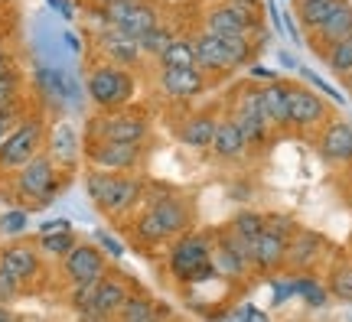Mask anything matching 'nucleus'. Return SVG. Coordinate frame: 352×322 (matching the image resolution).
<instances>
[{
    "label": "nucleus",
    "instance_id": "f257e3e1",
    "mask_svg": "<svg viewBox=\"0 0 352 322\" xmlns=\"http://www.w3.org/2000/svg\"><path fill=\"white\" fill-rule=\"evenodd\" d=\"M144 192H147V186L131 173H101V170H91L85 176V196L91 198L95 209L111 215V218H121L131 209H138L144 202Z\"/></svg>",
    "mask_w": 352,
    "mask_h": 322
},
{
    "label": "nucleus",
    "instance_id": "f03ea898",
    "mask_svg": "<svg viewBox=\"0 0 352 322\" xmlns=\"http://www.w3.org/2000/svg\"><path fill=\"white\" fill-rule=\"evenodd\" d=\"M166 267H170L176 284L196 286L212 280L215 267H212V241H209V235L186 231V235L173 238V248L166 254Z\"/></svg>",
    "mask_w": 352,
    "mask_h": 322
},
{
    "label": "nucleus",
    "instance_id": "7ed1b4c3",
    "mask_svg": "<svg viewBox=\"0 0 352 322\" xmlns=\"http://www.w3.org/2000/svg\"><path fill=\"white\" fill-rule=\"evenodd\" d=\"M134 75L127 69H118V65H98L95 72L88 75L85 82V95L88 101L101 108V111H121L127 101L134 98Z\"/></svg>",
    "mask_w": 352,
    "mask_h": 322
},
{
    "label": "nucleus",
    "instance_id": "20e7f679",
    "mask_svg": "<svg viewBox=\"0 0 352 322\" xmlns=\"http://www.w3.org/2000/svg\"><path fill=\"white\" fill-rule=\"evenodd\" d=\"M16 196L23 198L30 209H43V205H50L56 192H59V170H56V163L50 160V153H39L33 160L26 163L23 170H16Z\"/></svg>",
    "mask_w": 352,
    "mask_h": 322
},
{
    "label": "nucleus",
    "instance_id": "39448f33",
    "mask_svg": "<svg viewBox=\"0 0 352 322\" xmlns=\"http://www.w3.org/2000/svg\"><path fill=\"white\" fill-rule=\"evenodd\" d=\"M43 143H46V124H43L39 117H23V121L7 134L3 147H0V173L23 170L33 157H39Z\"/></svg>",
    "mask_w": 352,
    "mask_h": 322
},
{
    "label": "nucleus",
    "instance_id": "423d86ee",
    "mask_svg": "<svg viewBox=\"0 0 352 322\" xmlns=\"http://www.w3.org/2000/svg\"><path fill=\"white\" fill-rule=\"evenodd\" d=\"M151 124L144 114L134 111H108L88 124V140H108V143H144Z\"/></svg>",
    "mask_w": 352,
    "mask_h": 322
},
{
    "label": "nucleus",
    "instance_id": "0eeeda50",
    "mask_svg": "<svg viewBox=\"0 0 352 322\" xmlns=\"http://www.w3.org/2000/svg\"><path fill=\"white\" fill-rule=\"evenodd\" d=\"M101 13H104V26H114L134 39L151 33L153 26H160V13L147 0H111L101 7Z\"/></svg>",
    "mask_w": 352,
    "mask_h": 322
},
{
    "label": "nucleus",
    "instance_id": "6e6552de",
    "mask_svg": "<svg viewBox=\"0 0 352 322\" xmlns=\"http://www.w3.org/2000/svg\"><path fill=\"white\" fill-rule=\"evenodd\" d=\"M232 121H235V127L241 130V137H245V143H248V150L252 147H264L267 143V134H271V124H267V117H264V104H261V88H241L239 98H235V108H232V114H228Z\"/></svg>",
    "mask_w": 352,
    "mask_h": 322
},
{
    "label": "nucleus",
    "instance_id": "1a4fd4ad",
    "mask_svg": "<svg viewBox=\"0 0 352 322\" xmlns=\"http://www.w3.org/2000/svg\"><path fill=\"white\" fill-rule=\"evenodd\" d=\"M144 198H147L144 211L160 225V231L166 235V241L186 235L189 228H192V205H189L183 196L164 189V192H153V196H144Z\"/></svg>",
    "mask_w": 352,
    "mask_h": 322
},
{
    "label": "nucleus",
    "instance_id": "9d476101",
    "mask_svg": "<svg viewBox=\"0 0 352 322\" xmlns=\"http://www.w3.org/2000/svg\"><path fill=\"white\" fill-rule=\"evenodd\" d=\"M287 117L297 130H316L329 121V104L307 85H287Z\"/></svg>",
    "mask_w": 352,
    "mask_h": 322
},
{
    "label": "nucleus",
    "instance_id": "9b49d317",
    "mask_svg": "<svg viewBox=\"0 0 352 322\" xmlns=\"http://www.w3.org/2000/svg\"><path fill=\"white\" fill-rule=\"evenodd\" d=\"M144 157V143H108V140H88L85 160L101 173H131Z\"/></svg>",
    "mask_w": 352,
    "mask_h": 322
},
{
    "label": "nucleus",
    "instance_id": "f8f14e48",
    "mask_svg": "<svg viewBox=\"0 0 352 322\" xmlns=\"http://www.w3.org/2000/svg\"><path fill=\"white\" fill-rule=\"evenodd\" d=\"M63 271L72 280V286H85V284H98L101 277H108V260L95 244L78 241L76 248L63 257Z\"/></svg>",
    "mask_w": 352,
    "mask_h": 322
},
{
    "label": "nucleus",
    "instance_id": "ddd939ff",
    "mask_svg": "<svg viewBox=\"0 0 352 322\" xmlns=\"http://www.w3.org/2000/svg\"><path fill=\"white\" fill-rule=\"evenodd\" d=\"M212 267L222 280H245L252 271V244H241L222 231L219 241H212Z\"/></svg>",
    "mask_w": 352,
    "mask_h": 322
},
{
    "label": "nucleus",
    "instance_id": "4468645a",
    "mask_svg": "<svg viewBox=\"0 0 352 322\" xmlns=\"http://www.w3.org/2000/svg\"><path fill=\"white\" fill-rule=\"evenodd\" d=\"M131 297V290L121 277H101L98 280V290H95V299H91V306L82 312V319L85 322H108L114 319L121 306L127 303Z\"/></svg>",
    "mask_w": 352,
    "mask_h": 322
},
{
    "label": "nucleus",
    "instance_id": "2eb2a0df",
    "mask_svg": "<svg viewBox=\"0 0 352 322\" xmlns=\"http://www.w3.org/2000/svg\"><path fill=\"white\" fill-rule=\"evenodd\" d=\"M320 157L333 166H349L352 163V124L349 121H327L316 134Z\"/></svg>",
    "mask_w": 352,
    "mask_h": 322
},
{
    "label": "nucleus",
    "instance_id": "dca6fc26",
    "mask_svg": "<svg viewBox=\"0 0 352 322\" xmlns=\"http://www.w3.org/2000/svg\"><path fill=\"white\" fill-rule=\"evenodd\" d=\"M254 30V13L232 7V3H215L206 13V33L212 36H252Z\"/></svg>",
    "mask_w": 352,
    "mask_h": 322
},
{
    "label": "nucleus",
    "instance_id": "f3484780",
    "mask_svg": "<svg viewBox=\"0 0 352 322\" xmlns=\"http://www.w3.org/2000/svg\"><path fill=\"white\" fill-rule=\"evenodd\" d=\"M46 150H50L52 163H59V166H65V170H72V166L82 160L85 143H82V137H78V130H76L72 121H59V124L50 130V137H46Z\"/></svg>",
    "mask_w": 352,
    "mask_h": 322
},
{
    "label": "nucleus",
    "instance_id": "a211bd4d",
    "mask_svg": "<svg viewBox=\"0 0 352 322\" xmlns=\"http://www.w3.org/2000/svg\"><path fill=\"white\" fill-rule=\"evenodd\" d=\"M323 251H327V241L316 235V231H307V228H297V235L290 238L287 244V260H284V267L290 273H300V271H314L316 260L323 257Z\"/></svg>",
    "mask_w": 352,
    "mask_h": 322
},
{
    "label": "nucleus",
    "instance_id": "6ab92c4d",
    "mask_svg": "<svg viewBox=\"0 0 352 322\" xmlns=\"http://www.w3.org/2000/svg\"><path fill=\"white\" fill-rule=\"evenodd\" d=\"M160 91L170 101L199 98L206 91V72H199V69H160Z\"/></svg>",
    "mask_w": 352,
    "mask_h": 322
},
{
    "label": "nucleus",
    "instance_id": "aec40b11",
    "mask_svg": "<svg viewBox=\"0 0 352 322\" xmlns=\"http://www.w3.org/2000/svg\"><path fill=\"white\" fill-rule=\"evenodd\" d=\"M287 244L290 238L264 228L261 235L252 241V267L254 271H280L284 260H287Z\"/></svg>",
    "mask_w": 352,
    "mask_h": 322
},
{
    "label": "nucleus",
    "instance_id": "412c9836",
    "mask_svg": "<svg viewBox=\"0 0 352 322\" xmlns=\"http://www.w3.org/2000/svg\"><path fill=\"white\" fill-rule=\"evenodd\" d=\"M101 49H104V56L111 59V65H118V69H127L131 72V65L140 62V43L134 36H127V33H121V30H114V26H104L101 30Z\"/></svg>",
    "mask_w": 352,
    "mask_h": 322
},
{
    "label": "nucleus",
    "instance_id": "4be33fe9",
    "mask_svg": "<svg viewBox=\"0 0 352 322\" xmlns=\"http://www.w3.org/2000/svg\"><path fill=\"white\" fill-rule=\"evenodd\" d=\"M0 271L10 273L16 284L23 286L26 280H33L39 273V251L30 244H13V248L0 251Z\"/></svg>",
    "mask_w": 352,
    "mask_h": 322
},
{
    "label": "nucleus",
    "instance_id": "5701e85b",
    "mask_svg": "<svg viewBox=\"0 0 352 322\" xmlns=\"http://www.w3.org/2000/svg\"><path fill=\"white\" fill-rule=\"evenodd\" d=\"M209 150H212L222 163H235V160H241V157L248 153V143H245L241 130L235 127V121H232V117H222V121L215 124L212 147H209Z\"/></svg>",
    "mask_w": 352,
    "mask_h": 322
},
{
    "label": "nucleus",
    "instance_id": "b1692460",
    "mask_svg": "<svg viewBox=\"0 0 352 322\" xmlns=\"http://www.w3.org/2000/svg\"><path fill=\"white\" fill-rule=\"evenodd\" d=\"M189 43H192V52H196V69H199V72H228L222 36H212V33L202 30V33H196Z\"/></svg>",
    "mask_w": 352,
    "mask_h": 322
},
{
    "label": "nucleus",
    "instance_id": "393cba45",
    "mask_svg": "<svg viewBox=\"0 0 352 322\" xmlns=\"http://www.w3.org/2000/svg\"><path fill=\"white\" fill-rule=\"evenodd\" d=\"M215 121L212 114H189L186 121L179 124L176 137H179V143L189 150H209L212 147V134H215Z\"/></svg>",
    "mask_w": 352,
    "mask_h": 322
},
{
    "label": "nucleus",
    "instance_id": "a878e982",
    "mask_svg": "<svg viewBox=\"0 0 352 322\" xmlns=\"http://www.w3.org/2000/svg\"><path fill=\"white\" fill-rule=\"evenodd\" d=\"M346 36H352V3L349 0H346L340 10L320 26V30H314V43H316V49L320 52H327L329 46H336V43L346 39Z\"/></svg>",
    "mask_w": 352,
    "mask_h": 322
},
{
    "label": "nucleus",
    "instance_id": "bb28decb",
    "mask_svg": "<svg viewBox=\"0 0 352 322\" xmlns=\"http://www.w3.org/2000/svg\"><path fill=\"white\" fill-rule=\"evenodd\" d=\"M261 104H264V117L274 130L290 127L287 117V82H267L261 85Z\"/></svg>",
    "mask_w": 352,
    "mask_h": 322
},
{
    "label": "nucleus",
    "instance_id": "cd10ccee",
    "mask_svg": "<svg viewBox=\"0 0 352 322\" xmlns=\"http://www.w3.org/2000/svg\"><path fill=\"white\" fill-rule=\"evenodd\" d=\"M346 0H294V16H297V23L303 30H320V26L327 23L333 13L340 10Z\"/></svg>",
    "mask_w": 352,
    "mask_h": 322
},
{
    "label": "nucleus",
    "instance_id": "c85d7f7f",
    "mask_svg": "<svg viewBox=\"0 0 352 322\" xmlns=\"http://www.w3.org/2000/svg\"><path fill=\"white\" fill-rule=\"evenodd\" d=\"M261 231H264V215L254 209H241L226 228V235H232L235 241H241V244H252Z\"/></svg>",
    "mask_w": 352,
    "mask_h": 322
},
{
    "label": "nucleus",
    "instance_id": "c756f323",
    "mask_svg": "<svg viewBox=\"0 0 352 322\" xmlns=\"http://www.w3.org/2000/svg\"><path fill=\"white\" fill-rule=\"evenodd\" d=\"M160 69H196V52L189 39H173L160 56H157Z\"/></svg>",
    "mask_w": 352,
    "mask_h": 322
},
{
    "label": "nucleus",
    "instance_id": "7c9ffc66",
    "mask_svg": "<svg viewBox=\"0 0 352 322\" xmlns=\"http://www.w3.org/2000/svg\"><path fill=\"white\" fill-rule=\"evenodd\" d=\"M294 297H300L307 306L320 310V306L329 303V290H327V284H320L316 277H294Z\"/></svg>",
    "mask_w": 352,
    "mask_h": 322
},
{
    "label": "nucleus",
    "instance_id": "2f4dec72",
    "mask_svg": "<svg viewBox=\"0 0 352 322\" xmlns=\"http://www.w3.org/2000/svg\"><path fill=\"white\" fill-rule=\"evenodd\" d=\"M118 322H157V310H153L151 297H127V303L121 306V312L114 316Z\"/></svg>",
    "mask_w": 352,
    "mask_h": 322
},
{
    "label": "nucleus",
    "instance_id": "473e14b6",
    "mask_svg": "<svg viewBox=\"0 0 352 322\" xmlns=\"http://www.w3.org/2000/svg\"><path fill=\"white\" fill-rule=\"evenodd\" d=\"M329 297L340 299V303H352V260H342L329 271Z\"/></svg>",
    "mask_w": 352,
    "mask_h": 322
},
{
    "label": "nucleus",
    "instance_id": "72a5a7b5",
    "mask_svg": "<svg viewBox=\"0 0 352 322\" xmlns=\"http://www.w3.org/2000/svg\"><path fill=\"white\" fill-rule=\"evenodd\" d=\"M323 59H327V65H329V72L333 75L349 78L352 75V36L340 39L336 46H329V49L323 52Z\"/></svg>",
    "mask_w": 352,
    "mask_h": 322
},
{
    "label": "nucleus",
    "instance_id": "f704fd0d",
    "mask_svg": "<svg viewBox=\"0 0 352 322\" xmlns=\"http://www.w3.org/2000/svg\"><path fill=\"white\" fill-rule=\"evenodd\" d=\"M76 244H78L76 231H63V235H39V248L36 251L50 254V257H65Z\"/></svg>",
    "mask_w": 352,
    "mask_h": 322
},
{
    "label": "nucleus",
    "instance_id": "c9c22d12",
    "mask_svg": "<svg viewBox=\"0 0 352 322\" xmlns=\"http://www.w3.org/2000/svg\"><path fill=\"white\" fill-rule=\"evenodd\" d=\"M173 39H176L173 30H166V26L160 23V26H153L151 33H144L138 43H140V52H144V56H160V52H164Z\"/></svg>",
    "mask_w": 352,
    "mask_h": 322
},
{
    "label": "nucleus",
    "instance_id": "e433bc0d",
    "mask_svg": "<svg viewBox=\"0 0 352 322\" xmlns=\"http://www.w3.org/2000/svg\"><path fill=\"white\" fill-rule=\"evenodd\" d=\"M222 46H226L228 69H239L252 59V39L248 36H222Z\"/></svg>",
    "mask_w": 352,
    "mask_h": 322
},
{
    "label": "nucleus",
    "instance_id": "4c0bfd02",
    "mask_svg": "<svg viewBox=\"0 0 352 322\" xmlns=\"http://www.w3.org/2000/svg\"><path fill=\"white\" fill-rule=\"evenodd\" d=\"M134 238H138L140 244H160V241H166V235L160 231V225L153 222L147 211H140L138 218H134Z\"/></svg>",
    "mask_w": 352,
    "mask_h": 322
},
{
    "label": "nucleus",
    "instance_id": "58836bf2",
    "mask_svg": "<svg viewBox=\"0 0 352 322\" xmlns=\"http://www.w3.org/2000/svg\"><path fill=\"white\" fill-rule=\"evenodd\" d=\"M30 225V211L26 209H10L0 215V235H20Z\"/></svg>",
    "mask_w": 352,
    "mask_h": 322
},
{
    "label": "nucleus",
    "instance_id": "ea45409f",
    "mask_svg": "<svg viewBox=\"0 0 352 322\" xmlns=\"http://www.w3.org/2000/svg\"><path fill=\"white\" fill-rule=\"evenodd\" d=\"M91 244H95V248L101 251V254H108V257H124V244H121V241H118V238L111 235V231H104V228H98V231H95V238H91Z\"/></svg>",
    "mask_w": 352,
    "mask_h": 322
},
{
    "label": "nucleus",
    "instance_id": "a19ab883",
    "mask_svg": "<svg viewBox=\"0 0 352 322\" xmlns=\"http://www.w3.org/2000/svg\"><path fill=\"white\" fill-rule=\"evenodd\" d=\"M16 95H20V75L13 69V72L0 75V108H3V104H13Z\"/></svg>",
    "mask_w": 352,
    "mask_h": 322
},
{
    "label": "nucleus",
    "instance_id": "79ce46f5",
    "mask_svg": "<svg viewBox=\"0 0 352 322\" xmlns=\"http://www.w3.org/2000/svg\"><path fill=\"white\" fill-rule=\"evenodd\" d=\"M228 322H267V316L258 306H252V303H241L239 310L228 316Z\"/></svg>",
    "mask_w": 352,
    "mask_h": 322
},
{
    "label": "nucleus",
    "instance_id": "37998d69",
    "mask_svg": "<svg viewBox=\"0 0 352 322\" xmlns=\"http://www.w3.org/2000/svg\"><path fill=\"white\" fill-rule=\"evenodd\" d=\"M271 290H274V306L287 303L294 297V277H277L274 284H271Z\"/></svg>",
    "mask_w": 352,
    "mask_h": 322
},
{
    "label": "nucleus",
    "instance_id": "c03bdc74",
    "mask_svg": "<svg viewBox=\"0 0 352 322\" xmlns=\"http://www.w3.org/2000/svg\"><path fill=\"white\" fill-rule=\"evenodd\" d=\"M16 293H20V284L13 280L10 273L0 271V306H3V303H10V299L16 297Z\"/></svg>",
    "mask_w": 352,
    "mask_h": 322
},
{
    "label": "nucleus",
    "instance_id": "a18cd8bd",
    "mask_svg": "<svg viewBox=\"0 0 352 322\" xmlns=\"http://www.w3.org/2000/svg\"><path fill=\"white\" fill-rule=\"evenodd\" d=\"M63 231H72V222H69V218H52V222L39 225V235H63Z\"/></svg>",
    "mask_w": 352,
    "mask_h": 322
},
{
    "label": "nucleus",
    "instance_id": "49530a36",
    "mask_svg": "<svg viewBox=\"0 0 352 322\" xmlns=\"http://www.w3.org/2000/svg\"><path fill=\"white\" fill-rule=\"evenodd\" d=\"M300 75H303V78H307V82H310V85H314V88H320V91H323V95H329V98H333V101H342V95H340V91H333V88H329L327 82H323V78H320V75L307 72V69H300Z\"/></svg>",
    "mask_w": 352,
    "mask_h": 322
},
{
    "label": "nucleus",
    "instance_id": "de8ad7c7",
    "mask_svg": "<svg viewBox=\"0 0 352 322\" xmlns=\"http://www.w3.org/2000/svg\"><path fill=\"white\" fill-rule=\"evenodd\" d=\"M46 3H50L52 10L59 13V16H65V20H72V16H76V13H72V3H69V0H46Z\"/></svg>",
    "mask_w": 352,
    "mask_h": 322
},
{
    "label": "nucleus",
    "instance_id": "09e8293b",
    "mask_svg": "<svg viewBox=\"0 0 352 322\" xmlns=\"http://www.w3.org/2000/svg\"><path fill=\"white\" fill-rule=\"evenodd\" d=\"M228 3H232V7H241V10H248V13H254V3H258V0H228Z\"/></svg>",
    "mask_w": 352,
    "mask_h": 322
},
{
    "label": "nucleus",
    "instance_id": "8fccbe9b",
    "mask_svg": "<svg viewBox=\"0 0 352 322\" xmlns=\"http://www.w3.org/2000/svg\"><path fill=\"white\" fill-rule=\"evenodd\" d=\"M3 72H13V62H10V56H7V52H0V75Z\"/></svg>",
    "mask_w": 352,
    "mask_h": 322
},
{
    "label": "nucleus",
    "instance_id": "3c124183",
    "mask_svg": "<svg viewBox=\"0 0 352 322\" xmlns=\"http://www.w3.org/2000/svg\"><path fill=\"white\" fill-rule=\"evenodd\" d=\"M277 59L287 65V69H297V62H294V56H287V52H277Z\"/></svg>",
    "mask_w": 352,
    "mask_h": 322
},
{
    "label": "nucleus",
    "instance_id": "603ef678",
    "mask_svg": "<svg viewBox=\"0 0 352 322\" xmlns=\"http://www.w3.org/2000/svg\"><path fill=\"white\" fill-rule=\"evenodd\" d=\"M13 127L7 124V121H0V147H3V140H7V134H10Z\"/></svg>",
    "mask_w": 352,
    "mask_h": 322
},
{
    "label": "nucleus",
    "instance_id": "864d4df0",
    "mask_svg": "<svg viewBox=\"0 0 352 322\" xmlns=\"http://www.w3.org/2000/svg\"><path fill=\"white\" fill-rule=\"evenodd\" d=\"M0 322H16V319L10 316V310H7V306H0Z\"/></svg>",
    "mask_w": 352,
    "mask_h": 322
},
{
    "label": "nucleus",
    "instance_id": "5fc2aeb1",
    "mask_svg": "<svg viewBox=\"0 0 352 322\" xmlns=\"http://www.w3.org/2000/svg\"><path fill=\"white\" fill-rule=\"evenodd\" d=\"M346 91H349V95H352V75H349V78H346Z\"/></svg>",
    "mask_w": 352,
    "mask_h": 322
},
{
    "label": "nucleus",
    "instance_id": "6e6d98bb",
    "mask_svg": "<svg viewBox=\"0 0 352 322\" xmlns=\"http://www.w3.org/2000/svg\"><path fill=\"white\" fill-rule=\"evenodd\" d=\"M349 202H352V183H349Z\"/></svg>",
    "mask_w": 352,
    "mask_h": 322
},
{
    "label": "nucleus",
    "instance_id": "4d7b16f0",
    "mask_svg": "<svg viewBox=\"0 0 352 322\" xmlns=\"http://www.w3.org/2000/svg\"><path fill=\"white\" fill-rule=\"evenodd\" d=\"M0 3H3V0H0Z\"/></svg>",
    "mask_w": 352,
    "mask_h": 322
},
{
    "label": "nucleus",
    "instance_id": "13d9d810",
    "mask_svg": "<svg viewBox=\"0 0 352 322\" xmlns=\"http://www.w3.org/2000/svg\"><path fill=\"white\" fill-rule=\"evenodd\" d=\"M349 260H352V257H349Z\"/></svg>",
    "mask_w": 352,
    "mask_h": 322
}]
</instances>
